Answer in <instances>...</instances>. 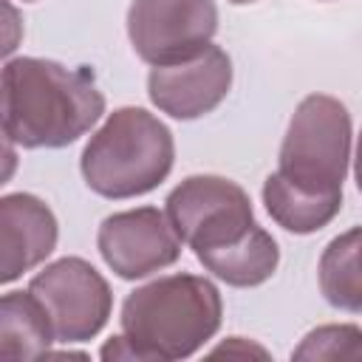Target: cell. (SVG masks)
<instances>
[{
  "label": "cell",
  "mask_w": 362,
  "mask_h": 362,
  "mask_svg": "<svg viewBox=\"0 0 362 362\" xmlns=\"http://www.w3.org/2000/svg\"><path fill=\"white\" fill-rule=\"evenodd\" d=\"M105 113V96L88 68L42 57L3 65V133L25 150H57L82 139Z\"/></svg>",
  "instance_id": "obj_1"
},
{
  "label": "cell",
  "mask_w": 362,
  "mask_h": 362,
  "mask_svg": "<svg viewBox=\"0 0 362 362\" xmlns=\"http://www.w3.org/2000/svg\"><path fill=\"white\" fill-rule=\"evenodd\" d=\"M223 300L201 274H164L133 288L122 303V334L141 362H173L198 354L221 328Z\"/></svg>",
  "instance_id": "obj_2"
},
{
  "label": "cell",
  "mask_w": 362,
  "mask_h": 362,
  "mask_svg": "<svg viewBox=\"0 0 362 362\" xmlns=\"http://www.w3.org/2000/svg\"><path fill=\"white\" fill-rule=\"evenodd\" d=\"M170 127L144 107H116L88 139L79 170L85 184L110 201L153 192L173 170Z\"/></svg>",
  "instance_id": "obj_3"
},
{
  "label": "cell",
  "mask_w": 362,
  "mask_h": 362,
  "mask_svg": "<svg viewBox=\"0 0 362 362\" xmlns=\"http://www.w3.org/2000/svg\"><path fill=\"white\" fill-rule=\"evenodd\" d=\"M351 136L348 107L328 93H311L291 113L277 156V173L300 189L342 195L351 161Z\"/></svg>",
  "instance_id": "obj_4"
},
{
  "label": "cell",
  "mask_w": 362,
  "mask_h": 362,
  "mask_svg": "<svg viewBox=\"0 0 362 362\" xmlns=\"http://www.w3.org/2000/svg\"><path fill=\"white\" fill-rule=\"evenodd\" d=\"M181 240L198 255L226 246L255 226V209L240 184L223 175H189L164 201Z\"/></svg>",
  "instance_id": "obj_5"
},
{
  "label": "cell",
  "mask_w": 362,
  "mask_h": 362,
  "mask_svg": "<svg viewBox=\"0 0 362 362\" xmlns=\"http://www.w3.org/2000/svg\"><path fill=\"white\" fill-rule=\"evenodd\" d=\"M28 291L45 308L57 342H88L93 339L113 308L107 280L82 257H59L37 272Z\"/></svg>",
  "instance_id": "obj_6"
},
{
  "label": "cell",
  "mask_w": 362,
  "mask_h": 362,
  "mask_svg": "<svg viewBox=\"0 0 362 362\" xmlns=\"http://www.w3.org/2000/svg\"><path fill=\"white\" fill-rule=\"evenodd\" d=\"M218 31L215 0H133L127 37L147 65H170L204 51Z\"/></svg>",
  "instance_id": "obj_7"
},
{
  "label": "cell",
  "mask_w": 362,
  "mask_h": 362,
  "mask_svg": "<svg viewBox=\"0 0 362 362\" xmlns=\"http://www.w3.org/2000/svg\"><path fill=\"white\" fill-rule=\"evenodd\" d=\"M181 235L158 206L113 212L99 223L96 249L122 280H141L181 257Z\"/></svg>",
  "instance_id": "obj_8"
},
{
  "label": "cell",
  "mask_w": 362,
  "mask_h": 362,
  "mask_svg": "<svg viewBox=\"0 0 362 362\" xmlns=\"http://www.w3.org/2000/svg\"><path fill=\"white\" fill-rule=\"evenodd\" d=\"M232 88V59L221 45H206L204 51L170 62L153 65L147 74L150 102L181 122L201 119L212 113Z\"/></svg>",
  "instance_id": "obj_9"
},
{
  "label": "cell",
  "mask_w": 362,
  "mask_h": 362,
  "mask_svg": "<svg viewBox=\"0 0 362 362\" xmlns=\"http://www.w3.org/2000/svg\"><path fill=\"white\" fill-rule=\"evenodd\" d=\"M59 226L51 206L31 192L0 198V280L14 283L57 249Z\"/></svg>",
  "instance_id": "obj_10"
},
{
  "label": "cell",
  "mask_w": 362,
  "mask_h": 362,
  "mask_svg": "<svg viewBox=\"0 0 362 362\" xmlns=\"http://www.w3.org/2000/svg\"><path fill=\"white\" fill-rule=\"evenodd\" d=\"M195 257L201 260V266L209 274H215L218 280H223L226 286H235V288L260 286L280 266L277 240L257 223L246 235H240L238 240L218 246V249L198 252Z\"/></svg>",
  "instance_id": "obj_11"
},
{
  "label": "cell",
  "mask_w": 362,
  "mask_h": 362,
  "mask_svg": "<svg viewBox=\"0 0 362 362\" xmlns=\"http://www.w3.org/2000/svg\"><path fill=\"white\" fill-rule=\"evenodd\" d=\"M51 342H57V337L40 300L28 288L6 291L0 300V356L3 359L48 356Z\"/></svg>",
  "instance_id": "obj_12"
},
{
  "label": "cell",
  "mask_w": 362,
  "mask_h": 362,
  "mask_svg": "<svg viewBox=\"0 0 362 362\" xmlns=\"http://www.w3.org/2000/svg\"><path fill=\"white\" fill-rule=\"evenodd\" d=\"M263 204L277 226L294 235H311L328 226L339 209L342 195H317L288 184L277 170L263 181Z\"/></svg>",
  "instance_id": "obj_13"
},
{
  "label": "cell",
  "mask_w": 362,
  "mask_h": 362,
  "mask_svg": "<svg viewBox=\"0 0 362 362\" xmlns=\"http://www.w3.org/2000/svg\"><path fill=\"white\" fill-rule=\"evenodd\" d=\"M317 280L328 305L362 314V226L328 240L320 255Z\"/></svg>",
  "instance_id": "obj_14"
},
{
  "label": "cell",
  "mask_w": 362,
  "mask_h": 362,
  "mask_svg": "<svg viewBox=\"0 0 362 362\" xmlns=\"http://www.w3.org/2000/svg\"><path fill=\"white\" fill-rule=\"evenodd\" d=\"M297 362H322V359H362V328L354 322H331L308 331L300 345L291 351Z\"/></svg>",
  "instance_id": "obj_15"
},
{
  "label": "cell",
  "mask_w": 362,
  "mask_h": 362,
  "mask_svg": "<svg viewBox=\"0 0 362 362\" xmlns=\"http://www.w3.org/2000/svg\"><path fill=\"white\" fill-rule=\"evenodd\" d=\"M209 356H260V359H269V351L257 342H249L246 337H229L226 342L215 345L209 351Z\"/></svg>",
  "instance_id": "obj_16"
},
{
  "label": "cell",
  "mask_w": 362,
  "mask_h": 362,
  "mask_svg": "<svg viewBox=\"0 0 362 362\" xmlns=\"http://www.w3.org/2000/svg\"><path fill=\"white\" fill-rule=\"evenodd\" d=\"M99 356L102 359H107V362H119V359H136V362H141V356H139V351H136V345L124 337V334H119V337H110L105 345H102V351H99Z\"/></svg>",
  "instance_id": "obj_17"
},
{
  "label": "cell",
  "mask_w": 362,
  "mask_h": 362,
  "mask_svg": "<svg viewBox=\"0 0 362 362\" xmlns=\"http://www.w3.org/2000/svg\"><path fill=\"white\" fill-rule=\"evenodd\" d=\"M354 178H356V189L362 192V130L356 136V153H354Z\"/></svg>",
  "instance_id": "obj_18"
},
{
  "label": "cell",
  "mask_w": 362,
  "mask_h": 362,
  "mask_svg": "<svg viewBox=\"0 0 362 362\" xmlns=\"http://www.w3.org/2000/svg\"><path fill=\"white\" fill-rule=\"evenodd\" d=\"M229 3H238V6H243V3H255V0H229Z\"/></svg>",
  "instance_id": "obj_19"
},
{
  "label": "cell",
  "mask_w": 362,
  "mask_h": 362,
  "mask_svg": "<svg viewBox=\"0 0 362 362\" xmlns=\"http://www.w3.org/2000/svg\"><path fill=\"white\" fill-rule=\"evenodd\" d=\"M23 3H34V0H23Z\"/></svg>",
  "instance_id": "obj_20"
}]
</instances>
